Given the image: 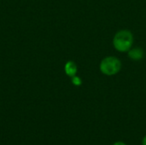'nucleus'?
Returning <instances> with one entry per match:
<instances>
[{"label":"nucleus","mask_w":146,"mask_h":145,"mask_svg":"<svg viewBox=\"0 0 146 145\" xmlns=\"http://www.w3.org/2000/svg\"><path fill=\"white\" fill-rule=\"evenodd\" d=\"M64 71H65V73L72 78L74 76L76 75L77 73V71H78V67L76 65V63L73 61H68L66 62L65 66H64Z\"/></svg>","instance_id":"7ed1b4c3"},{"label":"nucleus","mask_w":146,"mask_h":145,"mask_svg":"<svg viewBox=\"0 0 146 145\" xmlns=\"http://www.w3.org/2000/svg\"><path fill=\"white\" fill-rule=\"evenodd\" d=\"M142 145H146V135L144 137V138L142 140Z\"/></svg>","instance_id":"0eeeda50"},{"label":"nucleus","mask_w":146,"mask_h":145,"mask_svg":"<svg viewBox=\"0 0 146 145\" xmlns=\"http://www.w3.org/2000/svg\"><path fill=\"white\" fill-rule=\"evenodd\" d=\"M71 80H72V83L74 85H76V86H80V85H82V80H81V79L80 78V77H78V76H74V77H72L71 78Z\"/></svg>","instance_id":"39448f33"},{"label":"nucleus","mask_w":146,"mask_h":145,"mask_svg":"<svg viewBox=\"0 0 146 145\" xmlns=\"http://www.w3.org/2000/svg\"><path fill=\"white\" fill-rule=\"evenodd\" d=\"M133 35L128 30H121L115 33L113 38V45L117 51L127 52L133 46Z\"/></svg>","instance_id":"f257e3e1"},{"label":"nucleus","mask_w":146,"mask_h":145,"mask_svg":"<svg viewBox=\"0 0 146 145\" xmlns=\"http://www.w3.org/2000/svg\"><path fill=\"white\" fill-rule=\"evenodd\" d=\"M128 57L133 61H139L144 57V50L141 48H131L128 51Z\"/></svg>","instance_id":"20e7f679"},{"label":"nucleus","mask_w":146,"mask_h":145,"mask_svg":"<svg viewBox=\"0 0 146 145\" xmlns=\"http://www.w3.org/2000/svg\"><path fill=\"white\" fill-rule=\"evenodd\" d=\"M99 68L101 73L104 75L113 76L120 72L121 68V62L115 56H107L101 61Z\"/></svg>","instance_id":"f03ea898"},{"label":"nucleus","mask_w":146,"mask_h":145,"mask_svg":"<svg viewBox=\"0 0 146 145\" xmlns=\"http://www.w3.org/2000/svg\"><path fill=\"white\" fill-rule=\"evenodd\" d=\"M113 145H127V144H126L125 143H123V142H121V141H117V142L114 143Z\"/></svg>","instance_id":"423d86ee"}]
</instances>
